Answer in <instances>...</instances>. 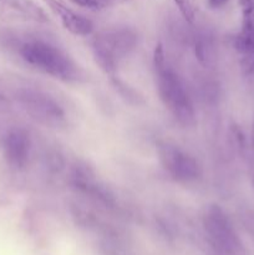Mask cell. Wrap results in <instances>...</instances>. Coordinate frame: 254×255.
Instances as JSON below:
<instances>
[{
  "label": "cell",
  "instance_id": "14",
  "mask_svg": "<svg viewBox=\"0 0 254 255\" xmlns=\"http://www.w3.org/2000/svg\"><path fill=\"white\" fill-rule=\"evenodd\" d=\"M77 6L86 7L90 10H101V5H100L99 0H70Z\"/></svg>",
  "mask_w": 254,
  "mask_h": 255
},
{
  "label": "cell",
  "instance_id": "5",
  "mask_svg": "<svg viewBox=\"0 0 254 255\" xmlns=\"http://www.w3.org/2000/svg\"><path fill=\"white\" fill-rule=\"evenodd\" d=\"M157 154L161 166L174 181L189 183L201 176L197 159L177 144L161 142L157 146Z\"/></svg>",
  "mask_w": 254,
  "mask_h": 255
},
{
  "label": "cell",
  "instance_id": "8",
  "mask_svg": "<svg viewBox=\"0 0 254 255\" xmlns=\"http://www.w3.org/2000/svg\"><path fill=\"white\" fill-rule=\"evenodd\" d=\"M0 19L9 22H49L45 10L34 0H0Z\"/></svg>",
  "mask_w": 254,
  "mask_h": 255
},
{
  "label": "cell",
  "instance_id": "16",
  "mask_svg": "<svg viewBox=\"0 0 254 255\" xmlns=\"http://www.w3.org/2000/svg\"><path fill=\"white\" fill-rule=\"evenodd\" d=\"M227 1H228V0H208L209 5H211L212 7H216V9L217 7L223 6Z\"/></svg>",
  "mask_w": 254,
  "mask_h": 255
},
{
  "label": "cell",
  "instance_id": "3",
  "mask_svg": "<svg viewBox=\"0 0 254 255\" xmlns=\"http://www.w3.org/2000/svg\"><path fill=\"white\" fill-rule=\"evenodd\" d=\"M156 79L159 99L166 109L179 124L192 126L196 122V111L178 74L166 65L156 69Z\"/></svg>",
  "mask_w": 254,
  "mask_h": 255
},
{
  "label": "cell",
  "instance_id": "9",
  "mask_svg": "<svg viewBox=\"0 0 254 255\" xmlns=\"http://www.w3.org/2000/svg\"><path fill=\"white\" fill-rule=\"evenodd\" d=\"M49 9L56 15L61 21L62 26L76 36H87L94 31L91 20L70 9L61 0H42Z\"/></svg>",
  "mask_w": 254,
  "mask_h": 255
},
{
  "label": "cell",
  "instance_id": "17",
  "mask_svg": "<svg viewBox=\"0 0 254 255\" xmlns=\"http://www.w3.org/2000/svg\"><path fill=\"white\" fill-rule=\"evenodd\" d=\"M9 104V100L4 96V95L0 94V106H4V105Z\"/></svg>",
  "mask_w": 254,
  "mask_h": 255
},
{
  "label": "cell",
  "instance_id": "13",
  "mask_svg": "<svg viewBox=\"0 0 254 255\" xmlns=\"http://www.w3.org/2000/svg\"><path fill=\"white\" fill-rule=\"evenodd\" d=\"M153 64L154 69H161V67L166 66V57H164V50L161 42L156 45L153 51Z\"/></svg>",
  "mask_w": 254,
  "mask_h": 255
},
{
  "label": "cell",
  "instance_id": "11",
  "mask_svg": "<svg viewBox=\"0 0 254 255\" xmlns=\"http://www.w3.org/2000/svg\"><path fill=\"white\" fill-rule=\"evenodd\" d=\"M174 4L178 7L179 12L184 17L187 22H194L196 17V7H194L193 0H174Z\"/></svg>",
  "mask_w": 254,
  "mask_h": 255
},
{
  "label": "cell",
  "instance_id": "1",
  "mask_svg": "<svg viewBox=\"0 0 254 255\" xmlns=\"http://www.w3.org/2000/svg\"><path fill=\"white\" fill-rule=\"evenodd\" d=\"M20 56L42 74L62 81H77L81 70L61 49L44 40H29L20 46Z\"/></svg>",
  "mask_w": 254,
  "mask_h": 255
},
{
  "label": "cell",
  "instance_id": "6",
  "mask_svg": "<svg viewBox=\"0 0 254 255\" xmlns=\"http://www.w3.org/2000/svg\"><path fill=\"white\" fill-rule=\"evenodd\" d=\"M16 101L32 119L46 126H59L64 122L65 112L62 107L47 95L34 90H20Z\"/></svg>",
  "mask_w": 254,
  "mask_h": 255
},
{
  "label": "cell",
  "instance_id": "2",
  "mask_svg": "<svg viewBox=\"0 0 254 255\" xmlns=\"http://www.w3.org/2000/svg\"><path fill=\"white\" fill-rule=\"evenodd\" d=\"M137 45V35L133 30H106L92 40V54L100 69L110 77L116 76L120 61L128 56Z\"/></svg>",
  "mask_w": 254,
  "mask_h": 255
},
{
  "label": "cell",
  "instance_id": "4",
  "mask_svg": "<svg viewBox=\"0 0 254 255\" xmlns=\"http://www.w3.org/2000/svg\"><path fill=\"white\" fill-rule=\"evenodd\" d=\"M203 227L216 253L219 255H241V239L226 212L218 204H211L203 214Z\"/></svg>",
  "mask_w": 254,
  "mask_h": 255
},
{
  "label": "cell",
  "instance_id": "10",
  "mask_svg": "<svg viewBox=\"0 0 254 255\" xmlns=\"http://www.w3.org/2000/svg\"><path fill=\"white\" fill-rule=\"evenodd\" d=\"M234 47L242 55L254 51V12L244 15L241 32L234 39Z\"/></svg>",
  "mask_w": 254,
  "mask_h": 255
},
{
  "label": "cell",
  "instance_id": "15",
  "mask_svg": "<svg viewBox=\"0 0 254 255\" xmlns=\"http://www.w3.org/2000/svg\"><path fill=\"white\" fill-rule=\"evenodd\" d=\"M239 6H241L242 12L244 15L253 14L254 12V0H238Z\"/></svg>",
  "mask_w": 254,
  "mask_h": 255
},
{
  "label": "cell",
  "instance_id": "18",
  "mask_svg": "<svg viewBox=\"0 0 254 255\" xmlns=\"http://www.w3.org/2000/svg\"><path fill=\"white\" fill-rule=\"evenodd\" d=\"M251 138H252V144L254 146V122H253V126H252V132H251Z\"/></svg>",
  "mask_w": 254,
  "mask_h": 255
},
{
  "label": "cell",
  "instance_id": "7",
  "mask_svg": "<svg viewBox=\"0 0 254 255\" xmlns=\"http://www.w3.org/2000/svg\"><path fill=\"white\" fill-rule=\"evenodd\" d=\"M31 141L26 129L12 127L2 139V153L6 163L12 169H24L29 163Z\"/></svg>",
  "mask_w": 254,
  "mask_h": 255
},
{
  "label": "cell",
  "instance_id": "12",
  "mask_svg": "<svg viewBox=\"0 0 254 255\" xmlns=\"http://www.w3.org/2000/svg\"><path fill=\"white\" fill-rule=\"evenodd\" d=\"M111 80H112V84H114L115 89H116L117 91H119L120 94L122 95V97H124V99L128 100V101H129V100H134V101H136L137 104H138V100H139L138 94H137V92L134 91V90L132 89V87L127 86V85L125 84V82H122L121 80L117 79L116 76L111 77Z\"/></svg>",
  "mask_w": 254,
  "mask_h": 255
}]
</instances>
